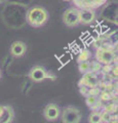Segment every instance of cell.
<instances>
[{
  "instance_id": "1",
  "label": "cell",
  "mask_w": 118,
  "mask_h": 123,
  "mask_svg": "<svg viewBox=\"0 0 118 123\" xmlns=\"http://www.w3.org/2000/svg\"><path fill=\"white\" fill-rule=\"evenodd\" d=\"M48 20V12L46 9L40 6H35L29 9L27 12V21L32 27L39 28L46 24Z\"/></svg>"
},
{
  "instance_id": "2",
  "label": "cell",
  "mask_w": 118,
  "mask_h": 123,
  "mask_svg": "<svg viewBox=\"0 0 118 123\" xmlns=\"http://www.w3.org/2000/svg\"><path fill=\"white\" fill-rule=\"evenodd\" d=\"M81 112L75 107H66L64 108L62 113V122L64 123H79L81 121Z\"/></svg>"
},
{
  "instance_id": "3",
  "label": "cell",
  "mask_w": 118,
  "mask_h": 123,
  "mask_svg": "<svg viewBox=\"0 0 118 123\" xmlns=\"http://www.w3.org/2000/svg\"><path fill=\"white\" fill-rule=\"evenodd\" d=\"M63 22L70 28L79 25V9L77 7H70L66 9L63 14Z\"/></svg>"
},
{
  "instance_id": "4",
  "label": "cell",
  "mask_w": 118,
  "mask_h": 123,
  "mask_svg": "<svg viewBox=\"0 0 118 123\" xmlns=\"http://www.w3.org/2000/svg\"><path fill=\"white\" fill-rule=\"evenodd\" d=\"M96 59L102 65H109L115 61V53L113 49L99 47L96 52Z\"/></svg>"
},
{
  "instance_id": "5",
  "label": "cell",
  "mask_w": 118,
  "mask_h": 123,
  "mask_svg": "<svg viewBox=\"0 0 118 123\" xmlns=\"http://www.w3.org/2000/svg\"><path fill=\"white\" fill-rule=\"evenodd\" d=\"M72 1L75 4V7H77L78 9L89 8L96 10L104 5L107 0H72Z\"/></svg>"
},
{
  "instance_id": "6",
  "label": "cell",
  "mask_w": 118,
  "mask_h": 123,
  "mask_svg": "<svg viewBox=\"0 0 118 123\" xmlns=\"http://www.w3.org/2000/svg\"><path fill=\"white\" fill-rule=\"evenodd\" d=\"M82 78L81 80L79 81L78 83V85L79 86H81V85H84V86H87L88 88H91V87H96L99 85V78H98V76L96 73H93V72H86L84 73V74H82Z\"/></svg>"
},
{
  "instance_id": "7",
  "label": "cell",
  "mask_w": 118,
  "mask_h": 123,
  "mask_svg": "<svg viewBox=\"0 0 118 123\" xmlns=\"http://www.w3.org/2000/svg\"><path fill=\"white\" fill-rule=\"evenodd\" d=\"M60 114H61V110L59 106L54 103L48 104L43 110V116L48 121H56L59 118Z\"/></svg>"
},
{
  "instance_id": "8",
  "label": "cell",
  "mask_w": 118,
  "mask_h": 123,
  "mask_svg": "<svg viewBox=\"0 0 118 123\" xmlns=\"http://www.w3.org/2000/svg\"><path fill=\"white\" fill-rule=\"evenodd\" d=\"M29 78L34 82L39 83L41 81H43L44 79L47 78V72L45 71V69L43 67L35 66L29 72Z\"/></svg>"
},
{
  "instance_id": "9",
  "label": "cell",
  "mask_w": 118,
  "mask_h": 123,
  "mask_svg": "<svg viewBox=\"0 0 118 123\" xmlns=\"http://www.w3.org/2000/svg\"><path fill=\"white\" fill-rule=\"evenodd\" d=\"M96 18L97 14L93 9H89V8L79 9V24L89 25L96 20Z\"/></svg>"
},
{
  "instance_id": "10",
  "label": "cell",
  "mask_w": 118,
  "mask_h": 123,
  "mask_svg": "<svg viewBox=\"0 0 118 123\" xmlns=\"http://www.w3.org/2000/svg\"><path fill=\"white\" fill-rule=\"evenodd\" d=\"M26 50H27V46L23 41H14L12 44L10 45V53L11 55L16 57H21L25 55Z\"/></svg>"
},
{
  "instance_id": "11",
  "label": "cell",
  "mask_w": 118,
  "mask_h": 123,
  "mask_svg": "<svg viewBox=\"0 0 118 123\" xmlns=\"http://www.w3.org/2000/svg\"><path fill=\"white\" fill-rule=\"evenodd\" d=\"M4 107H5V112H4V116H3L1 123L12 122L14 119V111L12 109V107H10V106H4Z\"/></svg>"
},
{
  "instance_id": "12",
  "label": "cell",
  "mask_w": 118,
  "mask_h": 123,
  "mask_svg": "<svg viewBox=\"0 0 118 123\" xmlns=\"http://www.w3.org/2000/svg\"><path fill=\"white\" fill-rule=\"evenodd\" d=\"M90 57V51L87 50V49H83L80 51L79 55L77 57V62L80 63V62H84V61H88Z\"/></svg>"
},
{
  "instance_id": "13",
  "label": "cell",
  "mask_w": 118,
  "mask_h": 123,
  "mask_svg": "<svg viewBox=\"0 0 118 123\" xmlns=\"http://www.w3.org/2000/svg\"><path fill=\"white\" fill-rule=\"evenodd\" d=\"M98 98H100L102 102H108V101H111L112 99V94H111V92L108 90H103L99 93Z\"/></svg>"
},
{
  "instance_id": "14",
  "label": "cell",
  "mask_w": 118,
  "mask_h": 123,
  "mask_svg": "<svg viewBox=\"0 0 118 123\" xmlns=\"http://www.w3.org/2000/svg\"><path fill=\"white\" fill-rule=\"evenodd\" d=\"M88 122H90V123H101V113H99L98 111H93V112L89 115Z\"/></svg>"
},
{
  "instance_id": "15",
  "label": "cell",
  "mask_w": 118,
  "mask_h": 123,
  "mask_svg": "<svg viewBox=\"0 0 118 123\" xmlns=\"http://www.w3.org/2000/svg\"><path fill=\"white\" fill-rule=\"evenodd\" d=\"M101 69H102V64L99 63L98 61H94V62L89 63V71L90 72H93V73L101 72Z\"/></svg>"
},
{
  "instance_id": "16",
  "label": "cell",
  "mask_w": 118,
  "mask_h": 123,
  "mask_svg": "<svg viewBox=\"0 0 118 123\" xmlns=\"http://www.w3.org/2000/svg\"><path fill=\"white\" fill-rule=\"evenodd\" d=\"M78 69H79V72H80L81 74H84V73L88 72L89 71V62L88 61L80 62V63H79V66H78Z\"/></svg>"
},
{
  "instance_id": "17",
  "label": "cell",
  "mask_w": 118,
  "mask_h": 123,
  "mask_svg": "<svg viewBox=\"0 0 118 123\" xmlns=\"http://www.w3.org/2000/svg\"><path fill=\"white\" fill-rule=\"evenodd\" d=\"M98 99H99V98L97 97V95H90V94H87V95H86L85 103H86V105L88 106L89 108H91V107L94 105V104L97 103Z\"/></svg>"
},
{
  "instance_id": "18",
  "label": "cell",
  "mask_w": 118,
  "mask_h": 123,
  "mask_svg": "<svg viewBox=\"0 0 118 123\" xmlns=\"http://www.w3.org/2000/svg\"><path fill=\"white\" fill-rule=\"evenodd\" d=\"M111 117H112V113L107 112V111H103L101 112V122H105V123H108L111 120Z\"/></svg>"
},
{
  "instance_id": "19",
  "label": "cell",
  "mask_w": 118,
  "mask_h": 123,
  "mask_svg": "<svg viewBox=\"0 0 118 123\" xmlns=\"http://www.w3.org/2000/svg\"><path fill=\"white\" fill-rule=\"evenodd\" d=\"M104 110L107 111V112H110V113H115L116 110H117V105L116 104H114V103H110L105 107Z\"/></svg>"
},
{
  "instance_id": "20",
  "label": "cell",
  "mask_w": 118,
  "mask_h": 123,
  "mask_svg": "<svg viewBox=\"0 0 118 123\" xmlns=\"http://www.w3.org/2000/svg\"><path fill=\"white\" fill-rule=\"evenodd\" d=\"M101 72L103 73V74H105V75H107V74H109V73H111V72H112V66H111V64H109V65H104V66H102Z\"/></svg>"
},
{
  "instance_id": "21",
  "label": "cell",
  "mask_w": 118,
  "mask_h": 123,
  "mask_svg": "<svg viewBox=\"0 0 118 123\" xmlns=\"http://www.w3.org/2000/svg\"><path fill=\"white\" fill-rule=\"evenodd\" d=\"M102 106H103V102L101 101L100 98H99L98 101H97V103L94 104V105H93V107H91L90 109L93 110V111H98L99 109H101V108H102Z\"/></svg>"
},
{
  "instance_id": "22",
  "label": "cell",
  "mask_w": 118,
  "mask_h": 123,
  "mask_svg": "<svg viewBox=\"0 0 118 123\" xmlns=\"http://www.w3.org/2000/svg\"><path fill=\"white\" fill-rule=\"evenodd\" d=\"M79 87H80V93L86 97L87 93H88V87L84 86V85H81V86H79Z\"/></svg>"
},
{
  "instance_id": "23",
  "label": "cell",
  "mask_w": 118,
  "mask_h": 123,
  "mask_svg": "<svg viewBox=\"0 0 118 123\" xmlns=\"http://www.w3.org/2000/svg\"><path fill=\"white\" fill-rule=\"evenodd\" d=\"M4 112H5V107L0 105V123L2 122L3 116H4Z\"/></svg>"
},
{
  "instance_id": "24",
  "label": "cell",
  "mask_w": 118,
  "mask_h": 123,
  "mask_svg": "<svg viewBox=\"0 0 118 123\" xmlns=\"http://www.w3.org/2000/svg\"><path fill=\"white\" fill-rule=\"evenodd\" d=\"M5 1V0H0V3H1V2H4Z\"/></svg>"
},
{
  "instance_id": "25",
  "label": "cell",
  "mask_w": 118,
  "mask_h": 123,
  "mask_svg": "<svg viewBox=\"0 0 118 123\" xmlns=\"http://www.w3.org/2000/svg\"><path fill=\"white\" fill-rule=\"evenodd\" d=\"M0 77H1V72H0Z\"/></svg>"
},
{
  "instance_id": "26",
  "label": "cell",
  "mask_w": 118,
  "mask_h": 123,
  "mask_svg": "<svg viewBox=\"0 0 118 123\" xmlns=\"http://www.w3.org/2000/svg\"><path fill=\"white\" fill-rule=\"evenodd\" d=\"M64 1H68V0H64Z\"/></svg>"
}]
</instances>
